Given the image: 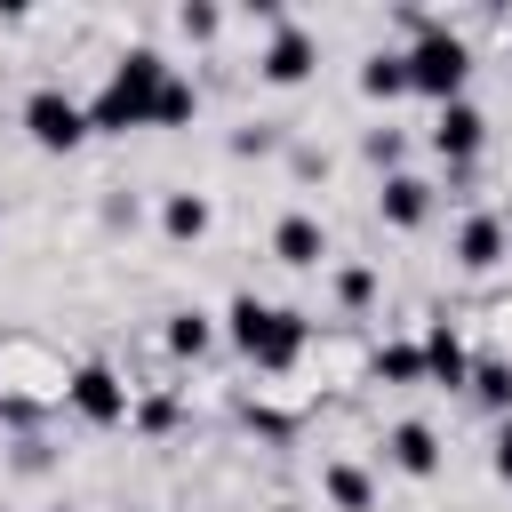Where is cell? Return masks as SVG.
Segmentation results:
<instances>
[{
  "instance_id": "1",
  "label": "cell",
  "mask_w": 512,
  "mask_h": 512,
  "mask_svg": "<svg viewBox=\"0 0 512 512\" xmlns=\"http://www.w3.org/2000/svg\"><path fill=\"white\" fill-rule=\"evenodd\" d=\"M160 88H168V56H160V48H128V56L112 64V80L96 88V104H88V128H112V136H128V128H152V104H160Z\"/></svg>"
},
{
  "instance_id": "2",
  "label": "cell",
  "mask_w": 512,
  "mask_h": 512,
  "mask_svg": "<svg viewBox=\"0 0 512 512\" xmlns=\"http://www.w3.org/2000/svg\"><path fill=\"white\" fill-rule=\"evenodd\" d=\"M408 88L416 96H432V104H456L464 96V72H472V48H464V32H448V24H424V16H408Z\"/></svg>"
},
{
  "instance_id": "3",
  "label": "cell",
  "mask_w": 512,
  "mask_h": 512,
  "mask_svg": "<svg viewBox=\"0 0 512 512\" xmlns=\"http://www.w3.org/2000/svg\"><path fill=\"white\" fill-rule=\"evenodd\" d=\"M224 320H232V344H240L256 368H272V376L296 368V352H304V336H312L304 312H288V304H256V296H232Z\"/></svg>"
},
{
  "instance_id": "4",
  "label": "cell",
  "mask_w": 512,
  "mask_h": 512,
  "mask_svg": "<svg viewBox=\"0 0 512 512\" xmlns=\"http://www.w3.org/2000/svg\"><path fill=\"white\" fill-rule=\"evenodd\" d=\"M24 136H32L40 152H72V144L88 136V104H72L64 88H32V96H24Z\"/></svg>"
},
{
  "instance_id": "5",
  "label": "cell",
  "mask_w": 512,
  "mask_h": 512,
  "mask_svg": "<svg viewBox=\"0 0 512 512\" xmlns=\"http://www.w3.org/2000/svg\"><path fill=\"white\" fill-rule=\"evenodd\" d=\"M256 72H264L272 88H296V80L312 72V32H304V24H288V16H272V48L256 56Z\"/></svg>"
},
{
  "instance_id": "6",
  "label": "cell",
  "mask_w": 512,
  "mask_h": 512,
  "mask_svg": "<svg viewBox=\"0 0 512 512\" xmlns=\"http://www.w3.org/2000/svg\"><path fill=\"white\" fill-rule=\"evenodd\" d=\"M480 144H488V112H480V104H464V96H456V104H440V120H432V152L464 168Z\"/></svg>"
},
{
  "instance_id": "7",
  "label": "cell",
  "mask_w": 512,
  "mask_h": 512,
  "mask_svg": "<svg viewBox=\"0 0 512 512\" xmlns=\"http://www.w3.org/2000/svg\"><path fill=\"white\" fill-rule=\"evenodd\" d=\"M72 408H80L88 424H120V416H128V384H120L104 360H88V368H72Z\"/></svg>"
},
{
  "instance_id": "8",
  "label": "cell",
  "mask_w": 512,
  "mask_h": 512,
  "mask_svg": "<svg viewBox=\"0 0 512 512\" xmlns=\"http://www.w3.org/2000/svg\"><path fill=\"white\" fill-rule=\"evenodd\" d=\"M504 248H512V224H504V216H488V208L464 216V232H456V264H464V272H496Z\"/></svg>"
},
{
  "instance_id": "9",
  "label": "cell",
  "mask_w": 512,
  "mask_h": 512,
  "mask_svg": "<svg viewBox=\"0 0 512 512\" xmlns=\"http://www.w3.org/2000/svg\"><path fill=\"white\" fill-rule=\"evenodd\" d=\"M384 456H392V472H408V480H432V472H440L432 424H392V432H384Z\"/></svg>"
},
{
  "instance_id": "10",
  "label": "cell",
  "mask_w": 512,
  "mask_h": 512,
  "mask_svg": "<svg viewBox=\"0 0 512 512\" xmlns=\"http://www.w3.org/2000/svg\"><path fill=\"white\" fill-rule=\"evenodd\" d=\"M424 376H432L440 392L472 384V360H464V344H456V328H448V320H432V328H424Z\"/></svg>"
},
{
  "instance_id": "11",
  "label": "cell",
  "mask_w": 512,
  "mask_h": 512,
  "mask_svg": "<svg viewBox=\"0 0 512 512\" xmlns=\"http://www.w3.org/2000/svg\"><path fill=\"white\" fill-rule=\"evenodd\" d=\"M376 208H384V224L416 232V224L432 216V184H424V176H400V168H392V176H384V200H376Z\"/></svg>"
},
{
  "instance_id": "12",
  "label": "cell",
  "mask_w": 512,
  "mask_h": 512,
  "mask_svg": "<svg viewBox=\"0 0 512 512\" xmlns=\"http://www.w3.org/2000/svg\"><path fill=\"white\" fill-rule=\"evenodd\" d=\"M272 256L304 272V264H320V256H328V232H320L312 216H280V224H272Z\"/></svg>"
},
{
  "instance_id": "13",
  "label": "cell",
  "mask_w": 512,
  "mask_h": 512,
  "mask_svg": "<svg viewBox=\"0 0 512 512\" xmlns=\"http://www.w3.org/2000/svg\"><path fill=\"white\" fill-rule=\"evenodd\" d=\"M360 96H376V104L408 96V56H400V48H376V56L360 64Z\"/></svg>"
},
{
  "instance_id": "14",
  "label": "cell",
  "mask_w": 512,
  "mask_h": 512,
  "mask_svg": "<svg viewBox=\"0 0 512 512\" xmlns=\"http://www.w3.org/2000/svg\"><path fill=\"white\" fill-rule=\"evenodd\" d=\"M320 496H328L336 512H368V504H376V488H368L360 464H328V472H320Z\"/></svg>"
},
{
  "instance_id": "15",
  "label": "cell",
  "mask_w": 512,
  "mask_h": 512,
  "mask_svg": "<svg viewBox=\"0 0 512 512\" xmlns=\"http://www.w3.org/2000/svg\"><path fill=\"white\" fill-rule=\"evenodd\" d=\"M160 232H168V240H200V232H208V200H200V192H168V200H160Z\"/></svg>"
},
{
  "instance_id": "16",
  "label": "cell",
  "mask_w": 512,
  "mask_h": 512,
  "mask_svg": "<svg viewBox=\"0 0 512 512\" xmlns=\"http://www.w3.org/2000/svg\"><path fill=\"white\" fill-rule=\"evenodd\" d=\"M208 344H216L208 312H168V352H176V360H200Z\"/></svg>"
},
{
  "instance_id": "17",
  "label": "cell",
  "mask_w": 512,
  "mask_h": 512,
  "mask_svg": "<svg viewBox=\"0 0 512 512\" xmlns=\"http://www.w3.org/2000/svg\"><path fill=\"white\" fill-rule=\"evenodd\" d=\"M192 112H200V88H192V80H176V72H168V88H160V104H152V128H184V120H192Z\"/></svg>"
},
{
  "instance_id": "18",
  "label": "cell",
  "mask_w": 512,
  "mask_h": 512,
  "mask_svg": "<svg viewBox=\"0 0 512 512\" xmlns=\"http://www.w3.org/2000/svg\"><path fill=\"white\" fill-rule=\"evenodd\" d=\"M376 384H424V344H384L376 352Z\"/></svg>"
},
{
  "instance_id": "19",
  "label": "cell",
  "mask_w": 512,
  "mask_h": 512,
  "mask_svg": "<svg viewBox=\"0 0 512 512\" xmlns=\"http://www.w3.org/2000/svg\"><path fill=\"white\" fill-rule=\"evenodd\" d=\"M472 400L496 408V416H512V368H504V360H480V368H472Z\"/></svg>"
},
{
  "instance_id": "20",
  "label": "cell",
  "mask_w": 512,
  "mask_h": 512,
  "mask_svg": "<svg viewBox=\"0 0 512 512\" xmlns=\"http://www.w3.org/2000/svg\"><path fill=\"white\" fill-rule=\"evenodd\" d=\"M336 296H344V304H368V296H376V272H368V264H344V272H336Z\"/></svg>"
},
{
  "instance_id": "21",
  "label": "cell",
  "mask_w": 512,
  "mask_h": 512,
  "mask_svg": "<svg viewBox=\"0 0 512 512\" xmlns=\"http://www.w3.org/2000/svg\"><path fill=\"white\" fill-rule=\"evenodd\" d=\"M176 24H184V40H216V24H224V16L192 0V8H176Z\"/></svg>"
},
{
  "instance_id": "22",
  "label": "cell",
  "mask_w": 512,
  "mask_h": 512,
  "mask_svg": "<svg viewBox=\"0 0 512 512\" xmlns=\"http://www.w3.org/2000/svg\"><path fill=\"white\" fill-rule=\"evenodd\" d=\"M136 424H144V432H168V424H176V400H144Z\"/></svg>"
},
{
  "instance_id": "23",
  "label": "cell",
  "mask_w": 512,
  "mask_h": 512,
  "mask_svg": "<svg viewBox=\"0 0 512 512\" xmlns=\"http://www.w3.org/2000/svg\"><path fill=\"white\" fill-rule=\"evenodd\" d=\"M488 464H496V480H512V416L496 424V448H488Z\"/></svg>"
},
{
  "instance_id": "24",
  "label": "cell",
  "mask_w": 512,
  "mask_h": 512,
  "mask_svg": "<svg viewBox=\"0 0 512 512\" xmlns=\"http://www.w3.org/2000/svg\"><path fill=\"white\" fill-rule=\"evenodd\" d=\"M368 160H376V168H392V160H400V136H392V128H376V136H368Z\"/></svg>"
},
{
  "instance_id": "25",
  "label": "cell",
  "mask_w": 512,
  "mask_h": 512,
  "mask_svg": "<svg viewBox=\"0 0 512 512\" xmlns=\"http://www.w3.org/2000/svg\"><path fill=\"white\" fill-rule=\"evenodd\" d=\"M280 512H304V504H280Z\"/></svg>"
}]
</instances>
